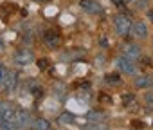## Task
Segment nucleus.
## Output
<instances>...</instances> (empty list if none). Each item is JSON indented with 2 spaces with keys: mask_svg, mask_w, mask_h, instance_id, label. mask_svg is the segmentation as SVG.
<instances>
[{
  "mask_svg": "<svg viewBox=\"0 0 153 130\" xmlns=\"http://www.w3.org/2000/svg\"><path fill=\"white\" fill-rule=\"evenodd\" d=\"M135 87L139 89H148V87H153V76H148V74H140L135 78Z\"/></svg>",
  "mask_w": 153,
  "mask_h": 130,
  "instance_id": "1a4fd4ad",
  "label": "nucleus"
},
{
  "mask_svg": "<svg viewBox=\"0 0 153 130\" xmlns=\"http://www.w3.org/2000/svg\"><path fill=\"white\" fill-rule=\"evenodd\" d=\"M13 61H15V65H18V67H24V65H29L31 61H34V54H33V51L24 49V51H18L13 56Z\"/></svg>",
  "mask_w": 153,
  "mask_h": 130,
  "instance_id": "7ed1b4c3",
  "label": "nucleus"
},
{
  "mask_svg": "<svg viewBox=\"0 0 153 130\" xmlns=\"http://www.w3.org/2000/svg\"><path fill=\"white\" fill-rule=\"evenodd\" d=\"M88 117H90V119H94V121H99V119H105V116H103L101 112H96V110H92V112H88Z\"/></svg>",
  "mask_w": 153,
  "mask_h": 130,
  "instance_id": "f3484780",
  "label": "nucleus"
},
{
  "mask_svg": "<svg viewBox=\"0 0 153 130\" xmlns=\"http://www.w3.org/2000/svg\"><path fill=\"white\" fill-rule=\"evenodd\" d=\"M15 121H16V125H18L20 128L31 126V123H33L31 114H29L27 110H24V108H16V112H15Z\"/></svg>",
  "mask_w": 153,
  "mask_h": 130,
  "instance_id": "423d86ee",
  "label": "nucleus"
},
{
  "mask_svg": "<svg viewBox=\"0 0 153 130\" xmlns=\"http://www.w3.org/2000/svg\"><path fill=\"white\" fill-rule=\"evenodd\" d=\"M47 63H49V60H45V58L38 60V69H40V71H45V69H47Z\"/></svg>",
  "mask_w": 153,
  "mask_h": 130,
  "instance_id": "a211bd4d",
  "label": "nucleus"
},
{
  "mask_svg": "<svg viewBox=\"0 0 153 130\" xmlns=\"http://www.w3.org/2000/svg\"><path fill=\"white\" fill-rule=\"evenodd\" d=\"M85 130H108V125H106V123H103V121H94V123L87 125V126H85Z\"/></svg>",
  "mask_w": 153,
  "mask_h": 130,
  "instance_id": "ddd939ff",
  "label": "nucleus"
},
{
  "mask_svg": "<svg viewBox=\"0 0 153 130\" xmlns=\"http://www.w3.org/2000/svg\"><path fill=\"white\" fill-rule=\"evenodd\" d=\"M130 99H131V94H124V96H123V101H124V103H128Z\"/></svg>",
  "mask_w": 153,
  "mask_h": 130,
  "instance_id": "4be33fe9",
  "label": "nucleus"
},
{
  "mask_svg": "<svg viewBox=\"0 0 153 130\" xmlns=\"http://www.w3.org/2000/svg\"><path fill=\"white\" fill-rule=\"evenodd\" d=\"M43 40H45V43L49 45V47H58L59 43H61V40H59V36H58V33H52V31H49V33H45V36H43Z\"/></svg>",
  "mask_w": 153,
  "mask_h": 130,
  "instance_id": "9d476101",
  "label": "nucleus"
},
{
  "mask_svg": "<svg viewBox=\"0 0 153 130\" xmlns=\"http://www.w3.org/2000/svg\"><path fill=\"white\" fill-rule=\"evenodd\" d=\"M31 89H33V94H34V96H36V98H38V96H42V94H43V90H42V87H36V85H34V83H33V85H31Z\"/></svg>",
  "mask_w": 153,
  "mask_h": 130,
  "instance_id": "6ab92c4d",
  "label": "nucleus"
},
{
  "mask_svg": "<svg viewBox=\"0 0 153 130\" xmlns=\"http://www.w3.org/2000/svg\"><path fill=\"white\" fill-rule=\"evenodd\" d=\"M151 125H153V121H151Z\"/></svg>",
  "mask_w": 153,
  "mask_h": 130,
  "instance_id": "a878e982",
  "label": "nucleus"
},
{
  "mask_svg": "<svg viewBox=\"0 0 153 130\" xmlns=\"http://www.w3.org/2000/svg\"><path fill=\"white\" fill-rule=\"evenodd\" d=\"M76 121V117H74V114H70V112H63L59 117H58V123H61V125H72Z\"/></svg>",
  "mask_w": 153,
  "mask_h": 130,
  "instance_id": "f8f14e48",
  "label": "nucleus"
},
{
  "mask_svg": "<svg viewBox=\"0 0 153 130\" xmlns=\"http://www.w3.org/2000/svg\"><path fill=\"white\" fill-rule=\"evenodd\" d=\"M135 2V9H146L149 6V0H133Z\"/></svg>",
  "mask_w": 153,
  "mask_h": 130,
  "instance_id": "2eb2a0df",
  "label": "nucleus"
},
{
  "mask_svg": "<svg viewBox=\"0 0 153 130\" xmlns=\"http://www.w3.org/2000/svg\"><path fill=\"white\" fill-rule=\"evenodd\" d=\"M114 27L117 31L119 36H126L130 34V27H131V20L126 16V15H117L114 18Z\"/></svg>",
  "mask_w": 153,
  "mask_h": 130,
  "instance_id": "f257e3e1",
  "label": "nucleus"
},
{
  "mask_svg": "<svg viewBox=\"0 0 153 130\" xmlns=\"http://www.w3.org/2000/svg\"><path fill=\"white\" fill-rule=\"evenodd\" d=\"M15 112L16 108L9 103V101H0V123H4V121H15Z\"/></svg>",
  "mask_w": 153,
  "mask_h": 130,
  "instance_id": "f03ea898",
  "label": "nucleus"
},
{
  "mask_svg": "<svg viewBox=\"0 0 153 130\" xmlns=\"http://www.w3.org/2000/svg\"><path fill=\"white\" fill-rule=\"evenodd\" d=\"M36 2H47V0H36Z\"/></svg>",
  "mask_w": 153,
  "mask_h": 130,
  "instance_id": "393cba45",
  "label": "nucleus"
},
{
  "mask_svg": "<svg viewBox=\"0 0 153 130\" xmlns=\"http://www.w3.org/2000/svg\"><path fill=\"white\" fill-rule=\"evenodd\" d=\"M130 34L133 38H140L144 40L148 36V25L144 22H131V27H130Z\"/></svg>",
  "mask_w": 153,
  "mask_h": 130,
  "instance_id": "39448f33",
  "label": "nucleus"
},
{
  "mask_svg": "<svg viewBox=\"0 0 153 130\" xmlns=\"http://www.w3.org/2000/svg\"><path fill=\"white\" fill-rule=\"evenodd\" d=\"M4 49H6V43H4L2 36H0V52H4Z\"/></svg>",
  "mask_w": 153,
  "mask_h": 130,
  "instance_id": "412c9836",
  "label": "nucleus"
},
{
  "mask_svg": "<svg viewBox=\"0 0 153 130\" xmlns=\"http://www.w3.org/2000/svg\"><path fill=\"white\" fill-rule=\"evenodd\" d=\"M123 2H124V4H128V2H133V0H123Z\"/></svg>",
  "mask_w": 153,
  "mask_h": 130,
  "instance_id": "b1692460",
  "label": "nucleus"
},
{
  "mask_svg": "<svg viewBox=\"0 0 153 130\" xmlns=\"http://www.w3.org/2000/svg\"><path fill=\"white\" fill-rule=\"evenodd\" d=\"M112 2H114L117 7H124V2H123V0H112Z\"/></svg>",
  "mask_w": 153,
  "mask_h": 130,
  "instance_id": "aec40b11",
  "label": "nucleus"
},
{
  "mask_svg": "<svg viewBox=\"0 0 153 130\" xmlns=\"http://www.w3.org/2000/svg\"><path fill=\"white\" fill-rule=\"evenodd\" d=\"M49 130H51V128H49Z\"/></svg>",
  "mask_w": 153,
  "mask_h": 130,
  "instance_id": "bb28decb",
  "label": "nucleus"
},
{
  "mask_svg": "<svg viewBox=\"0 0 153 130\" xmlns=\"http://www.w3.org/2000/svg\"><path fill=\"white\" fill-rule=\"evenodd\" d=\"M31 125H33V128H34V130H49V128H51V123H49L47 119H43V117L34 119Z\"/></svg>",
  "mask_w": 153,
  "mask_h": 130,
  "instance_id": "9b49d317",
  "label": "nucleus"
},
{
  "mask_svg": "<svg viewBox=\"0 0 153 130\" xmlns=\"http://www.w3.org/2000/svg\"><path fill=\"white\" fill-rule=\"evenodd\" d=\"M124 56H126L128 60H131V61H137V60L142 56V49H140L139 45H135V43H126V47H124Z\"/></svg>",
  "mask_w": 153,
  "mask_h": 130,
  "instance_id": "6e6552de",
  "label": "nucleus"
},
{
  "mask_svg": "<svg viewBox=\"0 0 153 130\" xmlns=\"http://www.w3.org/2000/svg\"><path fill=\"white\" fill-rule=\"evenodd\" d=\"M79 7H81L83 11L90 13V15H99V13L103 11L101 4L96 2V0H79Z\"/></svg>",
  "mask_w": 153,
  "mask_h": 130,
  "instance_id": "0eeeda50",
  "label": "nucleus"
},
{
  "mask_svg": "<svg viewBox=\"0 0 153 130\" xmlns=\"http://www.w3.org/2000/svg\"><path fill=\"white\" fill-rule=\"evenodd\" d=\"M4 71H6V67L2 65V61H0V80H2V74H4Z\"/></svg>",
  "mask_w": 153,
  "mask_h": 130,
  "instance_id": "5701e85b",
  "label": "nucleus"
},
{
  "mask_svg": "<svg viewBox=\"0 0 153 130\" xmlns=\"http://www.w3.org/2000/svg\"><path fill=\"white\" fill-rule=\"evenodd\" d=\"M106 83H110V85H119V83H121V78H119L117 74H106Z\"/></svg>",
  "mask_w": 153,
  "mask_h": 130,
  "instance_id": "4468645a",
  "label": "nucleus"
},
{
  "mask_svg": "<svg viewBox=\"0 0 153 130\" xmlns=\"http://www.w3.org/2000/svg\"><path fill=\"white\" fill-rule=\"evenodd\" d=\"M144 101H146V107L153 110V92H148V94L144 96Z\"/></svg>",
  "mask_w": 153,
  "mask_h": 130,
  "instance_id": "dca6fc26",
  "label": "nucleus"
},
{
  "mask_svg": "<svg viewBox=\"0 0 153 130\" xmlns=\"http://www.w3.org/2000/svg\"><path fill=\"white\" fill-rule=\"evenodd\" d=\"M117 67L123 71V72H126V74H135L137 72V65H135V61H131V60H128L126 56H121V58H117Z\"/></svg>",
  "mask_w": 153,
  "mask_h": 130,
  "instance_id": "20e7f679",
  "label": "nucleus"
}]
</instances>
